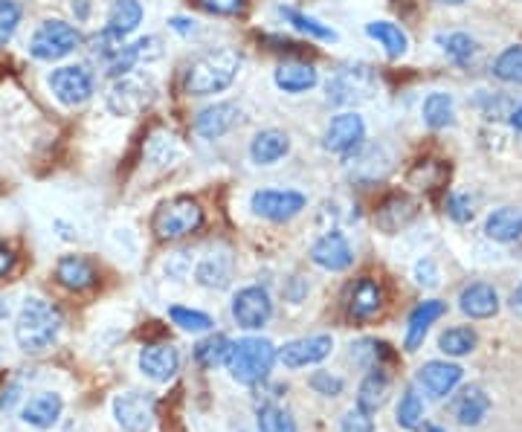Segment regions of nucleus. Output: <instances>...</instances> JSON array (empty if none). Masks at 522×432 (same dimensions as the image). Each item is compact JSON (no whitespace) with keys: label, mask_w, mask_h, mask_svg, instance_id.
<instances>
[{"label":"nucleus","mask_w":522,"mask_h":432,"mask_svg":"<svg viewBox=\"0 0 522 432\" xmlns=\"http://www.w3.org/2000/svg\"><path fill=\"white\" fill-rule=\"evenodd\" d=\"M259 421V432H296V421L288 409H282L279 404H264L256 412Z\"/></svg>","instance_id":"obj_38"},{"label":"nucleus","mask_w":522,"mask_h":432,"mask_svg":"<svg viewBox=\"0 0 522 432\" xmlns=\"http://www.w3.org/2000/svg\"><path fill=\"white\" fill-rule=\"evenodd\" d=\"M180 369V351L172 343H157V346H145L140 351V372L157 383H169Z\"/></svg>","instance_id":"obj_20"},{"label":"nucleus","mask_w":522,"mask_h":432,"mask_svg":"<svg viewBox=\"0 0 522 432\" xmlns=\"http://www.w3.org/2000/svg\"><path fill=\"white\" fill-rule=\"evenodd\" d=\"M418 383L430 398L441 401L462 383V366L444 363V360H430L418 369Z\"/></svg>","instance_id":"obj_17"},{"label":"nucleus","mask_w":522,"mask_h":432,"mask_svg":"<svg viewBox=\"0 0 522 432\" xmlns=\"http://www.w3.org/2000/svg\"><path fill=\"white\" fill-rule=\"evenodd\" d=\"M311 261L322 270H328V273H343L354 264V250H351V244H348L343 232L331 230L311 247Z\"/></svg>","instance_id":"obj_15"},{"label":"nucleus","mask_w":522,"mask_h":432,"mask_svg":"<svg viewBox=\"0 0 522 432\" xmlns=\"http://www.w3.org/2000/svg\"><path fill=\"white\" fill-rule=\"evenodd\" d=\"M348 174L360 183H375L383 174L389 172V154L383 145L363 143L357 151H351L346 157Z\"/></svg>","instance_id":"obj_18"},{"label":"nucleus","mask_w":522,"mask_h":432,"mask_svg":"<svg viewBox=\"0 0 522 432\" xmlns=\"http://www.w3.org/2000/svg\"><path fill=\"white\" fill-rule=\"evenodd\" d=\"M415 218V201L406 198V195H392L386 201L380 203L375 215V224L383 232H398L401 227H406L409 221Z\"/></svg>","instance_id":"obj_30"},{"label":"nucleus","mask_w":522,"mask_h":432,"mask_svg":"<svg viewBox=\"0 0 522 432\" xmlns=\"http://www.w3.org/2000/svg\"><path fill=\"white\" fill-rule=\"evenodd\" d=\"M273 82H276L279 90H285L290 96H299V93H308V90L317 87L319 73L314 64H305V61H285V64L276 67Z\"/></svg>","instance_id":"obj_23"},{"label":"nucleus","mask_w":522,"mask_h":432,"mask_svg":"<svg viewBox=\"0 0 522 432\" xmlns=\"http://www.w3.org/2000/svg\"><path fill=\"white\" fill-rule=\"evenodd\" d=\"M386 357H389V346H386V343H377V340H360V343L351 346V360H354L360 369H366V372L383 369L380 363H383Z\"/></svg>","instance_id":"obj_40"},{"label":"nucleus","mask_w":522,"mask_h":432,"mask_svg":"<svg viewBox=\"0 0 522 432\" xmlns=\"http://www.w3.org/2000/svg\"><path fill=\"white\" fill-rule=\"evenodd\" d=\"M9 314H12V308H9V302H6V299L0 296V322L9 317Z\"/></svg>","instance_id":"obj_57"},{"label":"nucleus","mask_w":522,"mask_h":432,"mask_svg":"<svg viewBox=\"0 0 522 432\" xmlns=\"http://www.w3.org/2000/svg\"><path fill=\"white\" fill-rule=\"evenodd\" d=\"M273 317V302L264 288H241L232 296V319L244 331H259Z\"/></svg>","instance_id":"obj_11"},{"label":"nucleus","mask_w":522,"mask_h":432,"mask_svg":"<svg viewBox=\"0 0 522 432\" xmlns=\"http://www.w3.org/2000/svg\"><path fill=\"white\" fill-rule=\"evenodd\" d=\"M476 50L479 47H476V41L467 32H453V35L444 38V53H447V58L453 64H459V67H470L473 58H476Z\"/></svg>","instance_id":"obj_41"},{"label":"nucleus","mask_w":522,"mask_h":432,"mask_svg":"<svg viewBox=\"0 0 522 432\" xmlns=\"http://www.w3.org/2000/svg\"><path fill=\"white\" fill-rule=\"evenodd\" d=\"M427 432H447V430H441V427H430V430Z\"/></svg>","instance_id":"obj_59"},{"label":"nucleus","mask_w":522,"mask_h":432,"mask_svg":"<svg viewBox=\"0 0 522 432\" xmlns=\"http://www.w3.org/2000/svg\"><path fill=\"white\" fill-rule=\"evenodd\" d=\"M238 119H241V108L235 102H215L195 116V134L201 140H221L238 125Z\"/></svg>","instance_id":"obj_16"},{"label":"nucleus","mask_w":522,"mask_h":432,"mask_svg":"<svg viewBox=\"0 0 522 432\" xmlns=\"http://www.w3.org/2000/svg\"><path fill=\"white\" fill-rule=\"evenodd\" d=\"M53 227H56V230H61V238H64V241H76V232H73V227H70V224H64V221H56Z\"/></svg>","instance_id":"obj_54"},{"label":"nucleus","mask_w":522,"mask_h":432,"mask_svg":"<svg viewBox=\"0 0 522 432\" xmlns=\"http://www.w3.org/2000/svg\"><path fill=\"white\" fill-rule=\"evenodd\" d=\"M386 398H389V377L383 369H372L357 389V406L363 412H377L386 404Z\"/></svg>","instance_id":"obj_33"},{"label":"nucleus","mask_w":522,"mask_h":432,"mask_svg":"<svg viewBox=\"0 0 522 432\" xmlns=\"http://www.w3.org/2000/svg\"><path fill=\"white\" fill-rule=\"evenodd\" d=\"M491 73L505 82V85H520L522 87V44H514V47H505L496 61H493Z\"/></svg>","instance_id":"obj_36"},{"label":"nucleus","mask_w":522,"mask_h":432,"mask_svg":"<svg viewBox=\"0 0 522 432\" xmlns=\"http://www.w3.org/2000/svg\"><path fill=\"white\" fill-rule=\"evenodd\" d=\"M195 279L203 288L224 290L232 279V259L227 253H206L195 267Z\"/></svg>","instance_id":"obj_29"},{"label":"nucleus","mask_w":522,"mask_h":432,"mask_svg":"<svg viewBox=\"0 0 522 432\" xmlns=\"http://www.w3.org/2000/svg\"><path fill=\"white\" fill-rule=\"evenodd\" d=\"M61 325L64 317L53 302L29 296L15 319V343L24 354H44L47 348L56 346Z\"/></svg>","instance_id":"obj_1"},{"label":"nucleus","mask_w":522,"mask_h":432,"mask_svg":"<svg viewBox=\"0 0 522 432\" xmlns=\"http://www.w3.org/2000/svg\"><path fill=\"white\" fill-rule=\"evenodd\" d=\"M24 24V3L21 0H0V47L12 44Z\"/></svg>","instance_id":"obj_39"},{"label":"nucleus","mask_w":522,"mask_h":432,"mask_svg":"<svg viewBox=\"0 0 522 432\" xmlns=\"http://www.w3.org/2000/svg\"><path fill=\"white\" fill-rule=\"evenodd\" d=\"M415 282L421 288H435L438 285V267L433 259H421L415 264Z\"/></svg>","instance_id":"obj_49"},{"label":"nucleus","mask_w":522,"mask_h":432,"mask_svg":"<svg viewBox=\"0 0 522 432\" xmlns=\"http://www.w3.org/2000/svg\"><path fill=\"white\" fill-rule=\"evenodd\" d=\"M279 15L288 21L290 27L305 32V35L314 38V41H337V32L328 27V24H322V21L305 15V12H299V9H293V6H279Z\"/></svg>","instance_id":"obj_34"},{"label":"nucleus","mask_w":522,"mask_h":432,"mask_svg":"<svg viewBox=\"0 0 522 432\" xmlns=\"http://www.w3.org/2000/svg\"><path fill=\"white\" fill-rule=\"evenodd\" d=\"M203 227V209L201 203L192 198H172V201L160 203V209L154 212L151 230L160 241H180L189 238L192 232Z\"/></svg>","instance_id":"obj_6"},{"label":"nucleus","mask_w":522,"mask_h":432,"mask_svg":"<svg viewBox=\"0 0 522 432\" xmlns=\"http://www.w3.org/2000/svg\"><path fill=\"white\" fill-rule=\"evenodd\" d=\"M485 235L496 244H514L522 238V209L517 206H499L485 221Z\"/></svg>","instance_id":"obj_27"},{"label":"nucleus","mask_w":522,"mask_h":432,"mask_svg":"<svg viewBox=\"0 0 522 432\" xmlns=\"http://www.w3.org/2000/svg\"><path fill=\"white\" fill-rule=\"evenodd\" d=\"M174 151H177V143H174L172 134H163V131H157L154 137H151V143H148V157L157 163V166H166V163H172L174 160Z\"/></svg>","instance_id":"obj_44"},{"label":"nucleus","mask_w":522,"mask_h":432,"mask_svg":"<svg viewBox=\"0 0 522 432\" xmlns=\"http://www.w3.org/2000/svg\"><path fill=\"white\" fill-rule=\"evenodd\" d=\"M203 12L218 15V18H238L247 9V0H195Z\"/></svg>","instance_id":"obj_45"},{"label":"nucleus","mask_w":522,"mask_h":432,"mask_svg":"<svg viewBox=\"0 0 522 432\" xmlns=\"http://www.w3.org/2000/svg\"><path fill=\"white\" fill-rule=\"evenodd\" d=\"M151 99H154V87L140 73L114 79V85L108 90V108L116 116H137L151 105Z\"/></svg>","instance_id":"obj_8"},{"label":"nucleus","mask_w":522,"mask_h":432,"mask_svg":"<svg viewBox=\"0 0 522 432\" xmlns=\"http://www.w3.org/2000/svg\"><path fill=\"white\" fill-rule=\"evenodd\" d=\"M450 409H453V415H456V421L462 427H479L488 418V412H491V398L485 395V389L467 386V389H462L456 395V401H453Z\"/></svg>","instance_id":"obj_25"},{"label":"nucleus","mask_w":522,"mask_h":432,"mask_svg":"<svg viewBox=\"0 0 522 432\" xmlns=\"http://www.w3.org/2000/svg\"><path fill=\"white\" fill-rule=\"evenodd\" d=\"M459 308H462L464 317L491 319L499 311V293L493 285H485V282L467 285L459 296Z\"/></svg>","instance_id":"obj_26"},{"label":"nucleus","mask_w":522,"mask_h":432,"mask_svg":"<svg viewBox=\"0 0 522 432\" xmlns=\"http://www.w3.org/2000/svg\"><path fill=\"white\" fill-rule=\"evenodd\" d=\"M340 432H375V421H372V412H363L360 406L348 409L340 421Z\"/></svg>","instance_id":"obj_48"},{"label":"nucleus","mask_w":522,"mask_h":432,"mask_svg":"<svg viewBox=\"0 0 522 432\" xmlns=\"http://www.w3.org/2000/svg\"><path fill=\"white\" fill-rule=\"evenodd\" d=\"M511 305H514V311H522V285L514 290V296H511Z\"/></svg>","instance_id":"obj_56"},{"label":"nucleus","mask_w":522,"mask_h":432,"mask_svg":"<svg viewBox=\"0 0 522 432\" xmlns=\"http://www.w3.org/2000/svg\"><path fill=\"white\" fill-rule=\"evenodd\" d=\"M476 343H479V337H476V331L467 328V325L447 328V331L438 337V348H441L447 357H464V354H470V351L476 348Z\"/></svg>","instance_id":"obj_37"},{"label":"nucleus","mask_w":522,"mask_h":432,"mask_svg":"<svg viewBox=\"0 0 522 432\" xmlns=\"http://www.w3.org/2000/svg\"><path fill=\"white\" fill-rule=\"evenodd\" d=\"M438 3H450V6H459V3H464V0H438Z\"/></svg>","instance_id":"obj_58"},{"label":"nucleus","mask_w":522,"mask_h":432,"mask_svg":"<svg viewBox=\"0 0 522 432\" xmlns=\"http://www.w3.org/2000/svg\"><path fill=\"white\" fill-rule=\"evenodd\" d=\"M70 9H73V15H76L79 24H85L87 18H90V0H73Z\"/></svg>","instance_id":"obj_53"},{"label":"nucleus","mask_w":522,"mask_h":432,"mask_svg":"<svg viewBox=\"0 0 522 432\" xmlns=\"http://www.w3.org/2000/svg\"><path fill=\"white\" fill-rule=\"evenodd\" d=\"M18 401H21V383H9V386L0 392V412H3V409L9 412Z\"/></svg>","instance_id":"obj_51"},{"label":"nucleus","mask_w":522,"mask_h":432,"mask_svg":"<svg viewBox=\"0 0 522 432\" xmlns=\"http://www.w3.org/2000/svg\"><path fill=\"white\" fill-rule=\"evenodd\" d=\"M424 421V401L415 389H406L401 395V404H398V424L404 430H418Z\"/></svg>","instance_id":"obj_43"},{"label":"nucleus","mask_w":522,"mask_h":432,"mask_svg":"<svg viewBox=\"0 0 522 432\" xmlns=\"http://www.w3.org/2000/svg\"><path fill=\"white\" fill-rule=\"evenodd\" d=\"M383 308V285L372 276L354 279L346 290V314L357 322H366L380 314Z\"/></svg>","instance_id":"obj_14"},{"label":"nucleus","mask_w":522,"mask_h":432,"mask_svg":"<svg viewBox=\"0 0 522 432\" xmlns=\"http://www.w3.org/2000/svg\"><path fill=\"white\" fill-rule=\"evenodd\" d=\"M377 93L375 70L369 64H346L325 82V99L337 108L363 105Z\"/></svg>","instance_id":"obj_5"},{"label":"nucleus","mask_w":522,"mask_h":432,"mask_svg":"<svg viewBox=\"0 0 522 432\" xmlns=\"http://www.w3.org/2000/svg\"><path fill=\"white\" fill-rule=\"evenodd\" d=\"M18 267V253L9 244H0V282L6 276H12V270Z\"/></svg>","instance_id":"obj_50"},{"label":"nucleus","mask_w":522,"mask_h":432,"mask_svg":"<svg viewBox=\"0 0 522 432\" xmlns=\"http://www.w3.org/2000/svg\"><path fill=\"white\" fill-rule=\"evenodd\" d=\"M56 282L70 293H85L99 282V270L87 256H61L56 261Z\"/></svg>","instance_id":"obj_19"},{"label":"nucleus","mask_w":522,"mask_h":432,"mask_svg":"<svg viewBox=\"0 0 522 432\" xmlns=\"http://www.w3.org/2000/svg\"><path fill=\"white\" fill-rule=\"evenodd\" d=\"M334 351L331 334H314V337H299L279 348V360L285 369H308L322 363Z\"/></svg>","instance_id":"obj_13"},{"label":"nucleus","mask_w":522,"mask_h":432,"mask_svg":"<svg viewBox=\"0 0 522 432\" xmlns=\"http://www.w3.org/2000/svg\"><path fill=\"white\" fill-rule=\"evenodd\" d=\"M447 314V305L441 302V299H427V302H421L412 314H409V325H406V340H404V348L406 351H418V348L424 346V340H427V334H430V325H433L435 319H441Z\"/></svg>","instance_id":"obj_22"},{"label":"nucleus","mask_w":522,"mask_h":432,"mask_svg":"<svg viewBox=\"0 0 522 432\" xmlns=\"http://www.w3.org/2000/svg\"><path fill=\"white\" fill-rule=\"evenodd\" d=\"M241 70V56L230 47H218V50H203L201 56H195L186 64L183 73V90L189 96H212L221 93L235 82Z\"/></svg>","instance_id":"obj_2"},{"label":"nucleus","mask_w":522,"mask_h":432,"mask_svg":"<svg viewBox=\"0 0 522 432\" xmlns=\"http://www.w3.org/2000/svg\"><path fill=\"white\" fill-rule=\"evenodd\" d=\"M276 360H279V348L273 346L270 340L244 337V340L232 343L227 369H230L232 380H238L244 386H256L261 380H267V375L276 366Z\"/></svg>","instance_id":"obj_4"},{"label":"nucleus","mask_w":522,"mask_h":432,"mask_svg":"<svg viewBox=\"0 0 522 432\" xmlns=\"http://www.w3.org/2000/svg\"><path fill=\"white\" fill-rule=\"evenodd\" d=\"M169 27L174 32H180V35H192L195 32V21L192 18H183V15H174V18H169Z\"/></svg>","instance_id":"obj_52"},{"label":"nucleus","mask_w":522,"mask_h":432,"mask_svg":"<svg viewBox=\"0 0 522 432\" xmlns=\"http://www.w3.org/2000/svg\"><path fill=\"white\" fill-rule=\"evenodd\" d=\"M114 418L125 432H148L154 424V395H148V392L116 395Z\"/></svg>","instance_id":"obj_12"},{"label":"nucleus","mask_w":522,"mask_h":432,"mask_svg":"<svg viewBox=\"0 0 522 432\" xmlns=\"http://www.w3.org/2000/svg\"><path fill=\"white\" fill-rule=\"evenodd\" d=\"M421 116H424L427 128H433V131L450 128V125L456 122V102H453V96L444 93V90L430 93V96L424 99V105H421Z\"/></svg>","instance_id":"obj_31"},{"label":"nucleus","mask_w":522,"mask_h":432,"mask_svg":"<svg viewBox=\"0 0 522 432\" xmlns=\"http://www.w3.org/2000/svg\"><path fill=\"white\" fill-rule=\"evenodd\" d=\"M444 206H447V215H450L456 224H470L473 215H476V209H473V198H470V195H462V192H453Z\"/></svg>","instance_id":"obj_46"},{"label":"nucleus","mask_w":522,"mask_h":432,"mask_svg":"<svg viewBox=\"0 0 522 432\" xmlns=\"http://www.w3.org/2000/svg\"><path fill=\"white\" fill-rule=\"evenodd\" d=\"M143 3L140 0H114L108 9V24L105 29L114 32L116 38H128L131 32H137L143 24Z\"/></svg>","instance_id":"obj_28"},{"label":"nucleus","mask_w":522,"mask_h":432,"mask_svg":"<svg viewBox=\"0 0 522 432\" xmlns=\"http://www.w3.org/2000/svg\"><path fill=\"white\" fill-rule=\"evenodd\" d=\"M250 206L259 218H267L273 224H285L308 206V198L293 189H261L253 195Z\"/></svg>","instance_id":"obj_10"},{"label":"nucleus","mask_w":522,"mask_h":432,"mask_svg":"<svg viewBox=\"0 0 522 432\" xmlns=\"http://www.w3.org/2000/svg\"><path fill=\"white\" fill-rule=\"evenodd\" d=\"M169 319H172L177 328H183V331H189V334H206V331H212V325H215L209 314H203V311H192V308H183V305L169 308Z\"/></svg>","instance_id":"obj_42"},{"label":"nucleus","mask_w":522,"mask_h":432,"mask_svg":"<svg viewBox=\"0 0 522 432\" xmlns=\"http://www.w3.org/2000/svg\"><path fill=\"white\" fill-rule=\"evenodd\" d=\"M47 87L58 105L82 108L96 93V76L87 64H58L47 76Z\"/></svg>","instance_id":"obj_7"},{"label":"nucleus","mask_w":522,"mask_h":432,"mask_svg":"<svg viewBox=\"0 0 522 432\" xmlns=\"http://www.w3.org/2000/svg\"><path fill=\"white\" fill-rule=\"evenodd\" d=\"M363 143H366V122H363V116L354 114V111H343V114H337L325 125L322 145L331 154L348 157L351 151H357Z\"/></svg>","instance_id":"obj_9"},{"label":"nucleus","mask_w":522,"mask_h":432,"mask_svg":"<svg viewBox=\"0 0 522 432\" xmlns=\"http://www.w3.org/2000/svg\"><path fill=\"white\" fill-rule=\"evenodd\" d=\"M290 137L279 128H264L250 143V160L256 166H276L282 157H288Z\"/></svg>","instance_id":"obj_24"},{"label":"nucleus","mask_w":522,"mask_h":432,"mask_svg":"<svg viewBox=\"0 0 522 432\" xmlns=\"http://www.w3.org/2000/svg\"><path fill=\"white\" fill-rule=\"evenodd\" d=\"M508 119H511V125H514V131H520V134H522V105H520V108H514V111H511V116H508Z\"/></svg>","instance_id":"obj_55"},{"label":"nucleus","mask_w":522,"mask_h":432,"mask_svg":"<svg viewBox=\"0 0 522 432\" xmlns=\"http://www.w3.org/2000/svg\"><path fill=\"white\" fill-rule=\"evenodd\" d=\"M82 47V32L79 27H73L70 21L61 18H47L38 27L32 29L27 41L29 58L44 61V64H56L70 58L76 50Z\"/></svg>","instance_id":"obj_3"},{"label":"nucleus","mask_w":522,"mask_h":432,"mask_svg":"<svg viewBox=\"0 0 522 432\" xmlns=\"http://www.w3.org/2000/svg\"><path fill=\"white\" fill-rule=\"evenodd\" d=\"M61 412H64V401L58 392H38L24 404L21 418H24V424L35 427V430H53Z\"/></svg>","instance_id":"obj_21"},{"label":"nucleus","mask_w":522,"mask_h":432,"mask_svg":"<svg viewBox=\"0 0 522 432\" xmlns=\"http://www.w3.org/2000/svg\"><path fill=\"white\" fill-rule=\"evenodd\" d=\"M311 389H314L317 395H322V398H337V395H343L346 380L331 375V372H314V375H311Z\"/></svg>","instance_id":"obj_47"},{"label":"nucleus","mask_w":522,"mask_h":432,"mask_svg":"<svg viewBox=\"0 0 522 432\" xmlns=\"http://www.w3.org/2000/svg\"><path fill=\"white\" fill-rule=\"evenodd\" d=\"M366 35L372 41H377L389 58L406 56L409 38H406V32L398 24H392V21H372V24H366Z\"/></svg>","instance_id":"obj_32"},{"label":"nucleus","mask_w":522,"mask_h":432,"mask_svg":"<svg viewBox=\"0 0 522 432\" xmlns=\"http://www.w3.org/2000/svg\"><path fill=\"white\" fill-rule=\"evenodd\" d=\"M230 354L232 340H227L224 334H212V337H206V340H201V343L195 346V360H198V366H203V369L227 366Z\"/></svg>","instance_id":"obj_35"}]
</instances>
